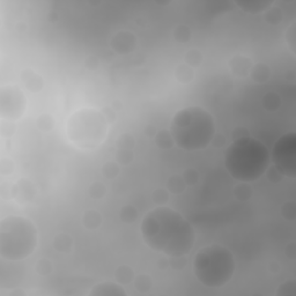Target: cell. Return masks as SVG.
<instances>
[{"label": "cell", "mask_w": 296, "mask_h": 296, "mask_svg": "<svg viewBox=\"0 0 296 296\" xmlns=\"http://www.w3.org/2000/svg\"><path fill=\"white\" fill-rule=\"evenodd\" d=\"M140 232L147 247L170 258L187 256L196 243L191 223L166 205L155 207L144 216Z\"/></svg>", "instance_id": "6da1fadb"}, {"label": "cell", "mask_w": 296, "mask_h": 296, "mask_svg": "<svg viewBox=\"0 0 296 296\" xmlns=\"http://www.w3.org/2000/svg\"><path fill=\"white\" fill-rule=\"evenodd\" d=\"M169 132L179 148L187 152H198L212 144L215 121L206 109L199 106H185L174 115Z\"/></svg>", "instance_id": "7a4b0ae2"}, {"label": "cell", "mask_w": 296, "mask_h": 296, "mask_svg": "<svg viewBox=\"0 0 296 296\" xmlns=\"http://www.w3.org/2000/svg\"><path fill=\"white\" fill-rule=\"evenodd\" d=\"M270 152L260 140L243 137L233 140L225 154V167L235 181L251 183L265 175L270 166Z\"/></svg>", "instance_id": "3957f363"}, {"label": "cell", "mask_w": 296, "mask_h": 296, "mask_svg": "<svg viewBox=\"0 0 296 296\" xmlns=\"http://www.w3.org/2000/svg\"><path fill=\"white\" fill-rule=\"evenodd\" d=\"M236 263L234 254L221 244L201 248L193 259V273L205 287L220 288L234 276Z\"/></svg>", "instance_id": "277c9868"}, {"label": "cell", "mask_w": 296, "mask_h": 296, "mask_svg": "<svg viewBox=\"0 0 296 296\" xmlns=\"http://www.w3.org/2000/svg\"><path fill=\"white\" fill-rule=\"evenodd\" d=\"M37 247V229L29 219L9 215L0 222V257L21 261L30 257Z\"/></svg>", "instance_id": "5b68a950"}, {"label": "cell", "mask_w": 296, "mask_h": 296, "mask_svg": "<svg viewBox=\"0 0 296 296\" xmlns=\"http://www.w3.org/2000/svg\"><path fill=\"white\" fill-rule=\"evenodd\" d=\"M109 122L102 111L84 108L72 113L66 124L68 140L79 149L93 150L105 143Z\"/></svg>", "instance_id": "8992f818"}, {"label": "cell", "mask_w": 296, "mask_h": 296, "mask_svg": "<svg viewBox=\"0 0 296 296\" xmlns=\"http://www.w3.org/2000/svg\"><path fill=\"white\" fill-rule=\"evenodd\" d=\"M272 166L279 170L283 177H296V134L289 132L281 135L273 145L270 153Z\"/></svg>", "instance_id": "52a82bcc"}, {"label": "cell", "mask_w": 296, "mask_h": 296, "mask_svg": "<svg viewBox=\"0 0 296 296\" xmlns=\"http://www.w3.org/2000/svg\"><path fill=\"white\" fill-rule=\"evenodd\" d=\"M27 99L23 92L13 85L0 88V117L4 121L15 122L24 115Z\"/></svg>", "instance_id": "ba28073f"}, {"label": "cell", "mask_w": 296, "mask_h": 296, "mask_svg": "<svg viewBox=\"0 0 296 296\" xmlns=\"http://www.w3.org/2000/svg\"><path fill=\"white\" fill-rule=\"evenodd\" d=\"M110 46L118 55H128L137 48V37L132 31L121 30L111 37Z\"/></svg>", "instance_id": "9c48e42d"}, {"label": "cell", "mask_w": 296, "mask_h": 296, "mask_svg": "<svg viewBox=\"0 0 296 296\" xmlns=\"http://www.w3.org/2000/svg\"><path fill=\"white\" fill-rule=\"evenodd\" d=\"M11 194L17 203L20 205H26L29 204L34 199V197L36 194V190L30 181L22 178L19 179L17 183L13 185Z\"/></svg>", "instance_id": "30bf717a"}, {"label": "cell", "mask_w": 296, "mask_h": 296, "mask_svg": "<svg viewBox=\"0 0 296 296\" xmlns=\"http://www.w3.org/2000/svg\"><path fill=\"white\" fill-rule=\"evenodd\" d=\"M229 70L235 77L245 78L250 74L251 68H253V61L248 56H234L229 59L228 62Z\"/></svg>", "instance_id": "8fae6325"}, {"label": "cell", "mask_w": 296, "mask_h": 296, "mask_svg": "<svg viewBox=\"0 0 296 296\" xmlns=\"http://www.w3.org/2000/svg\"><path fill=\"white\" fill-rule=\"evenodd\" d=\"M127 293L124 291L123 286L118 282L103 281L94 286L89 292V296H127Z\"/></svg>", "instance_id": "7c38bea8"}, {"label": "cell", "mask_w": 296, "mask_h": 296, "mask_svg": "<svg viewBox=\"0 0 296 296\" xmlns=\"http://www.w3.org/2000/svg\"><path fill=\"white\" fill-rule=\"evenodd\" d=\"M20 79L24 87L31 93H39L44 87V79L42 75L31 68H24L21 71Z\"/></svg>", "instance_id": "4fadbf2b"}, {"label": "cell", "mask_w": 296, "mask_h": 296, "mask_svg": "<svg viewBox=\"0 0 296 296\" xmlns=\"http://www.w3.org/2000/svg\"><path fill=\"white\" fill-rule=\"evenodd\" d=\"M235 5L241 11H243L244 13L256 15L264 13L271 6L275 5V1H269V0H242V1H235Z\"/></svg>", "instance_id": "5bb4252c"}, {"label": "cell", "mask_w": 296, "mask_h": 296, "mask_svg": "<svg viewBox=\"0 0 296 296\" xmlns=\"http://www.w3.org/2000/svg\"><path fill=\"white\" fill-rule=\"evenodd\" d=\"M52 247L57 253L70 254L74 247L73 238L71 237V235L66 234V233H61V234H58L53 238Z\"/></svg>", "instance_id": "9a60e30c"}, {"label": "cell", "mask_w": 296, "mask_h": 296, "mask_svg": "<svg viewBox=\"0 0 296 296\" xmlns=\"http://www.w3.org/2000/svg\"><path fill=\"white\" fill-rule=\"evenodd\" d=\"M249 75H250L251 79H253L256 84H264L270 79L271 68L266 64L260 63V64H256L253 66Z\"/></svg>", "instance_id": "2e32d148"}, {"label": "cell", "mask_w": 296, "mask_h": 296, "mask_svg": "<svg viewBox=\"0 0 296 296\" xmlns=\"http://www.w3.org/2000/svg\"><path fill=\"white\" fill-rule=\"evenodd\" d=\"M115 278L116 281L121 283L122 286L124 285H130L134 281L135 273L133 269L128 265H121L117 267V270L115 271Z\"/></svg>", "instance_id": "e0dca14e"}, {"label": "cell", "mask_w": 296, "mask_h": 296, "mask_svg": "<svg viewBox=\"0 0 296 296\" xmlns=\"http://www.w3.org/2000/svg\"><path fill=\"white\" fill-rule=\"evenodd\" d=\"M102 223V215L95 210H88L83 215V225L88 231H95Z\"/></svg>", "instance_id": "ac0fdd59"}, {"label": "cell", "mask_w": 296, "mask_h": 296, "mask_svg": "<svg viewBox=\"0 0 296 296\" xmlns=\"http://www.w3.org/2000/svg\"><path fill=\"white\" fill-rule=\"evenodd\" d=\"M281 105H282L281 97H280L279 94H276L275 92L266 93L265 95L263 96V99H261V106H263V108L265 109L266 111L275 112L278 109H280Z\"/></svg>", "instance_id": "d6986e66"}, {"label": "cell", "mask_w": 296, "mask_h": 296, "mask_svg": "<svg viewBox=\"0 0 296 296\" xmlns=\"http://www.w3.org/2000/svg\"><path fill=\"white\" fill-rule=\"evenodd\" d=\"M187 188V183L184 182L182 175L171 176L167 182V190L172 194H181Z\"/></svg>", "instance_id": "ffe728a7"}, {"label": "cell", "mask_w": 296, "mask_h": 296, "mask_svg": "<svg viewBox=\"0 0 296 296\" xmlns=\"http://www.w3.org/2000/svg\"><path fill=\"white\" fill-rule=\"evenodd\" d=\"M234 197L240 201H248L253 197V188L249 185V183H244V182H238V184L234 188Z\"/></svg>", "instance_id": "44dd1931"}, {"label": "cell", "mask_w": 296, "mask_h": 296, "mask_svg": "<svg viewBox=\"0 0 296 296\" xmlns=\"http://www.w3.org/2000/svg\"><path fill=\"white\" fill-rule=\"evenodd\" d=\"M264 18H265V21L271 24V26H276V24L281 23V21L283 20V13L281 8L275 7V5H272L269 9H266L264 12Z\"/></svg>", "instance_id": "7402d4cb"}, {"label": "cell", "mask_w": 296, "mask_h": 296, "mask_svg": "<svg viewBox=\"0 0 296 296\" xmlns=\"http://www.w3.org/2000/svg\"><path fill=\"white\" fill-rule=\"evenodd\" d=\"M176 78L179 83L182 84H189L193 80L194 78V70L187 64H181L176 68L175 72Z\"/></svg>", "instance_id": "603a6c76"}, {"label": "cell", "mask_w": 296, "mask_h": 296, "mask_svg": "<svg viewBox=\"0 0 296 296\" xmlns=\"http://www.w3.org/2000/svg\"><path fill=\"white\" fill-rule=\"evenodd\" d=\"M154 138H155V144L157 145V147H160L161 149H169V148H171L175 145V141L172 139L169 131H157V133Z\"/></svg>", "instance_id": "cb8c5ba5"}, {"label": "cell", "mask_w": 296, "mask_h": 296, "mask_svg": "<svg viewBox=\"0 0 296 296\" xmlns=\"http://www.w3.org/2000/svg\"><path fill=\"white\" fill-rule=\"evenodd\" d=\"M184 61H185V64L189 65L192 68L199 67V66L201 65V63H203V61H204L203 53H201L198 49L189 50V51L185 53Z\"/></svg>", "instance_id": "d4e9b609"}, {"label": "cell", "mask_w": 296, "mask_h": 296, "mask_svg": "<svg viewBox=\"0 0 296 296\" xmlns=\"http://www.w3.org/2000/svg\"><path fill=\"white\" fill-rule=\"evenodd\" d=\"M133 282L135 289L140 293H147L148 291H150V288H152L153 286L152 278H150L148 275H145V273H141L139 275H135Z\"/></svg>", "instance_id": "484cf974"}, {"label": "cell", "mask_w": 296, "mask_h": 296, "mask_svg": "<svg viewBox=\"0 0 296 296\" xmlns=\"http://www.w3.org/2000/svg\"><path fill=\"white\" fill-rule=\"evenodd\" d=\"M119 218L125 223H133L138 218V211L133 205L123 206L121 212H119Z\"/></svg>", "instance_id": "4316f807"}, {"label": "cell", "mask_w": 296, "mask_h": 296, "mask_svg": "<svg viewBox=\"0 0 296 296\" xmlns=\"http://www.w3.org/2000/svg\"><path fill=\"white\" fill-rule=\"evenodd\" d=\"M121 172V165L116 161H108L102 166V174L105 175L106 178L115 179Z\"/></svg>", "instance_id": "83f0119b"}, {"label": "cell", "mask_w": 296, "mask_h": 296, "mask_svg": "<svg viewBox=\"0 0 296 296\" xmlns=\"http://www.w3.org/2000/svg\"><path fill=\"white\" fill-rule=\"evenodd\" d=\"M174 37L179 43H188L192 37V31L188 26L179 24L174 29Z\"/></svg>", "instance_id": "f1b7e54d"}, {"label": "cell", "mask_w": 296, "mask_h": 296, "mask_svg": "<svg viewBox=\"0 0 296 296\" xmlns=\"http://www.w3.org/2000/svg\"><path fill=\"white\" fill-rule=\"evenodd\" d=\"M88 193H89V196L92 197L93 199L100 200L102 199V198H105L106 194V188L102 182H94L89 187V189H88Z\"/></svg>", "instance_id": "f546056e"}, {"label": "cell", "mask_w": 296, "mask_h": 296, "mask_svg": "<svg viewBox=\"0 0 296 296\" xmlns=\"http://www.w3.org/2000/svg\"><path fill=\"white\" fill-rule=\"evenodd\" d=\"M134 153L133 149H121L117 148L116 152V161H117L121 166H127L133 161Z\"/></svg>", "instance_id": "4dcf8cb0"}, {"label": "cell", "mask_w": 296, "mask_h": 296, "mask_svg": "<svg viewBox=\"0 0 296 296\" xmlns=\"http://www.w3.org/2000/svg\"><path fill=\"white\" fill-rule=\"evenodd\" d=\"M37 127L42 132H50L53 128V118L49 113H43L36 121Z\"/></svg>", "instance_id": "1f68e13d"}, {"label": "cell", "mask_w": 296, "mask_h": 296, "mask_svg": "<svg viewBox=\"0 0 296 296\" xmlns=\"http://www.w3.org/2000/svg\"><path fill=\"white\" fill-rule=\"evenodd\" d=\"M169 196L170 192L167 190V188H157L156 190H154L152 198L154 203L157 204V206H161V205L168 203Z\"/></svg>", "instance_id": "d6a6232c"}, {"label": "cell", "mask_w": 296, "mask_h": 296, "mask_svg": "<svg viewBox=\"0 0 296 296\" xmlns=\"http://www.w3.org/2000/svg\"><path fill=\"white\" fill-rule=\"evenodd\" d=\"M116 146H117V148H121V149H133L135 146L134 137L130 133L122 134L118 138Z\"/></svg>", "instance_id": "836d02e7"}, {"label": "cell", "mask_w": 296, "mask_h": 296, "mask_svg": "<svg viewBox=\"0 0 296 296\" xmlns=\"http://www.w3.org/2000/svg\"><path fill=\"white\" fill-rule=\"evenodd\" d=\"M295 203L293 200L286 201L281 207V215L282 218L287 221L293 222L295 220Z\"/></svg>", "instance_id": "e575fe53"}, {"label": "cell", "mask_w": 296, "mask_h": 296, "mask_svg": "<svg viewBox=\"0 0 296 296\" xmlns=\"http://www.w3.org/2000/svg\"><path fill=\"white\" fill-rule=\"evenodd\" d=\"M296 293V283L295 280H289V281L283 282L280 286L278 291H276V295L280 296H287V295H295Z\"/></svg>", "instance_id": "d590c367"}, {"label": "cell", "mask_w": 296, "mask_h": 296, "mask_svg": "<svg viewBox=\"0 0 296 296\" xmlns=\"http://www.w3.org/2000/svg\"><path fill=\"white\" fill-rule=\"evenodd\" d=\"M182 177H183L187 185H194L199 181V172L194 168H188L183 174H182Z\"/></svg>", "instance_id": "8d00e7d4"}, {"label": "cell", "mask_w": 296, "mask_h": 296, "mask_svg": "<svg viewBox=\"0 0 296 296\" xmlns=\"http://www.w3.org/2000/svg\"><path fill=\"white\" fill-rule=\"evenodd\" d=\"M296 23L293 22V23L289 26V28L286 31V41H287V44L291 49V51L293 52V55L295 53V44H296V30H295Z\"/></svg>", "instance_id": "74e56055"}, {"label": "cell", "mask_w": 296, "mask_h": 296, "mask_svg": "<svg viewBox=\"0 0 296 296\" xmlns=\"http://www.w3.org/2000/svg\"><path fill=\"white\" fill-rule=\"evenodd\" d=\"M36 271L39 272V275H49L52 271V263L49 259H41L37 261L36 264Z\"/></svg>", "instance_id": "f35d334b"}, {"label": "cell", "mask_w": 296, "mask_h": 296, "mask_svg": "<svg viewBox=\"0 0 296 296\" xmlns=\"http://www.w3.org/2000/svg\"><path fill=\"white\" fill-rule=\"evenodd\" d=\"M265 174L267 176V179H269L270 182H272V183H279V182L282 181L283 176L280 174V171L278 169L275 168V166H269V168L266 169Z\"/></svg>", "instance_id": "ab89813d"}, {"label": "cell", "mask_w": 296, "mask_h": 296, "mask_svg": "<svg viewBox=\"0 0 296 296\" xmlns=\"http://www.w3.org/2000/svg\"><path fill=\"white\" fill-rule=\"evenodd\" d=\"M101 111H102L103 115H105V117L106 118V121H108L109 123L115 122L116 112L113 111V110L110 108V106H105V108L101 110Z\"/></svg>", "instance_id": "60d3db41"}, {"label": "cell", "mask_w": 296, "mask_h": 296, "mask_svg": "<svg viewBox=\"0 0 296 296\" xmlns=\"http://www.w3.org/2000/svg\"><path fill=\"white\" fill-rule=\"evenodd\" d=\"M248 135H249V132L247 131V128L237 127V128H235L234 132H233V140L240 139V138H243V137H248Z\"/></svg>", "instance_id": "b9f144b4"}, {"label": "cell", "mask_w": 296, "mask_h": 296, "mask_svg": "<svg viewBox=\"0 0 296 296\" xmlns=\"http://www.w3.org/2000/svg\"><path fill=\"white\" fill-rule=\"evenodd\" d=\"M287 253H291L288 258H291V260H294L295 259V244L294 243H291L289 245H287V248H286V254Z\"/></svg>", "instance_id": "7bdbcfd3"}]
</instances>
